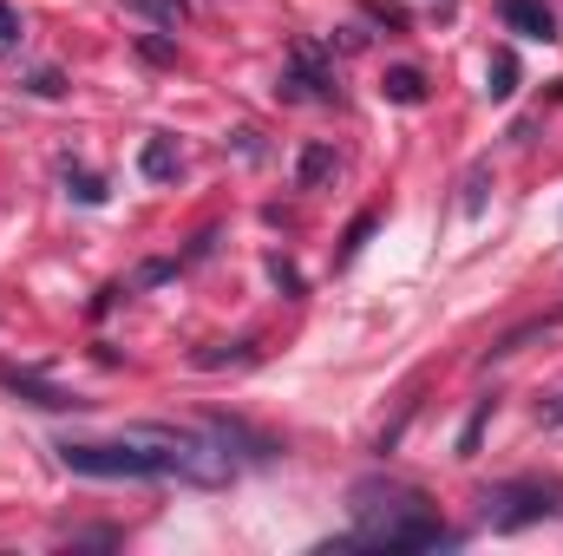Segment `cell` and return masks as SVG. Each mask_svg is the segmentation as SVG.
I'll list each match as a JSON object with an SVG mask.
<instances>
[{
    "mask_svg": "<svg viewBox=\"0 0 563 556\" xmlns=\"http://www.w3.org/2000/svg\"><path fill=\"white\" fill-rule=\"evenodd\" d=\"M347 511H354V531L334 537V551H452L459 544V531L439 524L432 498L400 478H361L347 491Z\"/></svg>",
    "mask_w": 563,
    "mask_h": 556,
    "instance_id": "1",
    "label": "cell"
},
{
    "mask_svg": "<svg viewBox=\"0 0 563 556\" xmlns=\"http://www.w3.org/2000/svg\"><path fill=\"white\" fill-rule=\"evenodd\" d=\"M478 518L498 537L551 524V518H563V485H551V478H498V485L478 491Z\"/></svg>",
    "mask_w": 563,
    "mask_h": 556,
    "instance_id": "2",
    "label": "cell"
},
{
    "mask_svg": "<svg viewBox=\"0 0 563 556\" xmlns=\"http://www.w3.org/2000/svg\"><path fill=\"white\" fill-rule=\"evenodd\" d=\"M276 92L288 105H328V99H334V66H328V53H321L314 40H301V46L288 53Z\"/></svg>",
    "mask_w": 563,
    "mask_h": 556,
    "instance_id": "3",
    "label": "cell"
},
{
    "mask_svg": "<svg viewBox=\"0 0 563 556\" xmlns=\"http://www.w3.org/2000/svg\"><path fill=\"white\" fill-rule=\"evenodd\" d=\"M203 432L223 445V458H230V465H276V458H282V438L256 432L250 419H236V413H203Z\"/></svg>",
    "mask_w": 563,
    "mask_h": 556,
    "instance_id": "4",
    "label": "cell"
},
{
    "mask_svg": "<svg viewBox=\"0 0 563 556\" xmlns=\"http://www.w3.org/2000/svg\"><path fill=\"white\" fill-rule=\"evenodd\" d=\"M0 387H7V393H20L26 407H46V413H86V407H92V400H79L73 387H53V380L20 374V367H0Z\"/></svg>",
    "mask_w": 563,
    "mask_h": 556,
    "instance_id": "5",
    "label": "cell"
},
{
    "mask_svg": "<svg viewBox=\"0 0 563 556\" xmlns=\"http://www.w3.org/2000/svg\"><path fill=\"white\" fill-rule=\"evenodd\" d=\"M498 20H505L518 40H558V13H551L544 0H505Z\"/></svg>",
    "mask_w": 563,
    "mask_h": 556,
    "instance_id": "6",
    "label": "cell"
},
{
    "mask_svg": "<svg viewBox=\"0 0 563 556\" xmlns=\"http://www.w3.org/2000/svg\"><path fill=\"white\" fill-rule=\"evenodd\" d=\"M334 170H341V157H334V144L328 138H314V144L295 151V190H321Z\"/></svg>",
    "mask_w": 563,
    "mask_h": 556,
    "instance_id": "7",
    "label": "cell"
},
{
    "mask_svg": "<svg viewBox=\"0 0 563 556\" xmlns=\"http://www.w3.org/2000/svg\"><path fill=\"white\" fill-rule=\"evenodd\" d=\"M139 170H144V184H170V177L184 170V151H177V138H144Z\"/></svg>",
    "mask_w": 563,
    "mask_h": 556,
    "instance_id": "8",
    "label": "cell"
},
{
    "mask_svg": "<svg viewBox=\"0 0 563 556\" xmlns=\"http://www.w3.org/2000/svg\"><path fill=\"white\" fill-rule=\"evenodd\" d=\"M551 327H563V308H551V314H538V321H525V327H511V334H505V341H498V347L485 354V367H492V360H511L518 347H531V341H538V334H551Z\"/></svg>",
    "mask_w": 563,
    "mask_h": 556,
    "instance_id": "9",
    "label": "cell"
},
{
    "mask_svg": "<svg viewBox=\"0 0 563 556\" xmlns=\"http://www.w3.org/2000/svg\"><path fill=\"white\" fill-rule=\"evenodd\" d=\"M380 99H394V105H426V73L420 66H394V73L380 79Z\"/></svg>",
    "mask_w": 563,
    "mask_h": 556,
    "instance_id": "10",
    "label": "cell"
},
{
    "mask_svg": "<svg viewBox=\"0 0 563 556\" xmlns=\"http://www.w3.org/2000/svg\"><path fill=\"white\" fill-rule=\"evenodd\" d=\"M125 13H139V20H151V26L177 33V26L190 20V0H125Z\"/></svg>",
    "mask_w": 563,
    "mask_h": 556,
    "instance_id": "11",
    "label": "cell"
},
{
    "mask_svg": "<svg viewBox=\"0 0 563 556\" xmlns=\"http://www.w3.org/2000/svg\"><path fill=\"white\" fill-rule=\"evenodd\" d=\"M256 360V341H236V347H203V354H190V367H203V374H217V367H250Z\"/></svg>",
    "mask_w": 563,
    "mask_h": 556,
    "instance_id": "12",
    "label": "cell"
},
{
    "mask_svg": "<svg viewBox=\"0 0 563 556\" xmlns=\"http://www.w3.org/2000/svg\"><path fill=\"white\" fill-rule=\"evenodd\" d=\"M492 413H498V393H485V400L472 407V419H465V432H459V458H472V452H478V438H485V425H492Z\"/></svg>",
    "mask_w": 563,
    "mask_h": 556,
    "instance_id": "13",
    "label": "cell"
},
{
    "mask_svg": "<svg viewBox=\"0 0 563 556\" xmlns=\"http://www.w3.org/2000/svg\"><path fill=\"white\" fill-rule=\"evenodd\" d=\"M66 190H73L79 203H106V177L86 170V164H66Z\"/></svg>",
    "mask_w": 563,
    "mask_h": 556,
    "instance_id": "14",
    "label": "cell"
},
{
    "mask_svg": "<svg viewBox=\"0 0 563 556\" xmlns=\"http://www.w3.org/2000/svg\"><path fill=\"white\" fill-rule=\"evenodd\" d=\"M485 92H492V99H511V92H518V59H511V53H498V59H492Z\"/></svg>",
    "mask_w": 563,
    "mask_h": 556,
    "instance_id": "15",
    "label": "cell"
},
{
    "mask_svg": "<svg viewBox=\"0 0 563 556\" xmlns=\"http://www.w3.org/2000/svg\"><path fill=\"white\" fill-rule=\"evenodd\" d=\"M26 92L33 99H66V73L59 66H40V73H26Z\"/></svg>",
    "mask_w": 563,
    "mask_h": 556,
    "instance_id": "16",
    "label": "cell"
},
{
    "mask_svg": "<svg viewBox=\"0 0 563 556\" xmlns=\"http://www.w3.org/2000/svg\"><path fill=\"white\" fill-rule=\"evenodd\" d=\"M485 190H492V164H472V170H465V216L485 210Z\"/></svg>",
    "mask_w": 563,
    "mask_h": 556,
    "instance_id": "17",
    "label": "cell"
},
{
    "mask_svg": "<svg viewBox=\"0 0 563 556\" xmlns=\"http://www.w3.org/2000/svg\"><path fill=\"white\" fill-rule=\"evenodd\" d=\"M20 40H26V20H20V7L0 0V53H20Z\"/></svg>",
    "mask_w": 563,
    "mask_h": 556,
    "instance_id": "18",
    "label": "cell"
},
{
    "mask_svg": "<svg viewBox=\"0 0 563 556\" xmlns=\"http://www.w3.org/2000/svg\"><path fill=\"white\" fill-rule=\"evenodd\" d=\"M374 223H380V216H354V230H347V243H341V263H354V256H361V243L374 236Z\"/></svg>",
    "mask_w": 563,
    "mask_h": 556,
    "instance_id": "19",
    "label": "cell"
},
{
    "mask_svg": "<svg viewBox=\"0 0 563 556\" xmlns=\"http://www.w3.org/2000/svg\"><path fill=\"white\" fill-rule=\"evenodd\" d=\"M361 13H367V20H380L387 33H400V26H407V13H400V7H380V0H361Z\"/></svg>",
    "mask_w": 563,
    "mask_h": 556,
    "instance_id": "20",
    "label": "cell"
},
{
    "mask_svg": "<svg viewBox=\"0 0 563 556\" xmlns=\"http://www.w3.org/2000/svg\"><path fill=\"white\" fill-rule=\"evenodd\" d=\"M73 544H99V551H112V544H119V531H73Z\"/></svg>",
    "mask_w": 563,
    "mask_h": 556,
    "instance_id": "21",
    "label": "cell"
},
{
    "mask_svg": "<svg viewBox=\"0 0 563 556\" xmlns=\"http://www.w3.org/2000/svg\"><path fill=\"white\" fill-rule=\"evenodd\" d=\"M538 425H544V432H551V425H563V393H558V400H544V407H538Z\"/></svg>",
    "mask_w": 563,
    "mask_h": 556,
    "instance_id": "22",
    "label": "cell"
}]
</instances>
